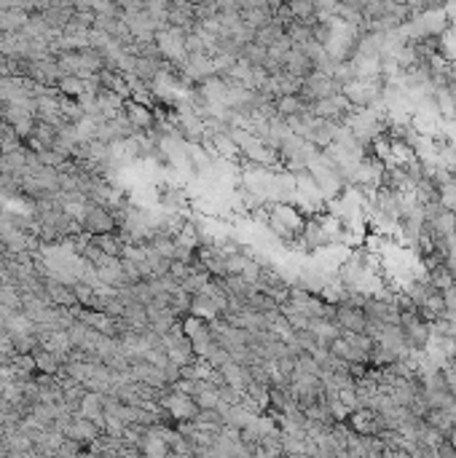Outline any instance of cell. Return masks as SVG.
<instances>
[{
	"label": "cell",
	"instance_id": "24",
	"mask_svg": "<svg viewBox=\"0 0 456 458\" xmlns=\"http://www.w3.org/2000/svg\"><path fill=\"white\" fill-rule=\"evenodd\" d=\"M285 3H290V0H285Z\"/></svg>",
	"mask_w": 456,
	"mask_h": 458
},
{
	"label": "cell",
	"instance_id": "4",
	"mask_svg": "<svg viewBox=\"0 0 456 458\" xmlns=\"http://www.w3.org/2000/svg\"><path fill=\"white\" fill-rule=\"evenodd\" d=\"M311 70H314V62L306 57V51L301 46L292 43V49L288 51V57H285V73H292L298 78H306Z\"/></svg>",
	"mask_w": 456,
	"mask_h": 458
},
{
	"label": "cell",
	"instance_id": "9",
	"mask_svg": "<svg viewBox=\"0 0 456 458\" xmlns=\"http://www.w3.org/2000/svg\"><path fill=\"white\" fill-rule=\"evenodd\" d=\"M427 279H430V284H432L435 290H440V292L456 284V276L451 274V268L446 265V260H443V263H435V265H430V268H427Z\"/></svg>",
	"mask_w": 456,
	"mask_h": 458
},
{
	"label": "cell",
	"instance_id": "21",
	"mask_svg": "<svg viewBox=\"0 0 456 458\" xmlns=\"http://www.w3.org/2000/svg\"><path fill=\"white\" fill-rule=\"evenodd\" d=\"M338 399H341L349 410L360 407V402H357V389H354V386H344V389H338Z\"/></svg>",
	"mask_w": 456,
	"mask_h": 458
},
{
	"label": "cell",
	"instance_id": "15",
	"mask_svg": "<svg viewBox=\"0 0 456 458\" xmlns=\"http://www.w3.org/2000/svg\"><path fill=\"white\" fill-rule=\"evenodd\" d=\"M57 89H60V94H64V97H81L83 91H86V83H83L81 76H62L60 78V83H57Z\"/></svg>",
	"mask_w": 456,
	"mask_h": 458
},
{
	"label": "cell",
	"instance_id": "13",
	"mask_svg": "<svg viewBox=\"0 0 456 458\" xmlns=\"http://www.w3.org/2000/svg\"><path fill=\"white\" fill-rule=\"evenodd\" d=\"M242 14V21L245 24H249V27H263V24H269L271 19H274V8H269V6H255V8H242L239 11Z\"/></svg>",
	"mask_w": 456,
	"mask_h": 458
},
{
	"label": "cell",
	"instance_id": "8",
	"mask_svg": "<svg viewBox=\"0 0 456 458\" xmlns=\"http://www.w3.org/2000/svg\"><path fill=\"white\" fill-rule=\"evenodd\" d=\"M126 118L132 121V126L134 129H150L153 126V113H150V107L148 105H143V102H129L124 107Z\"/></svg>",
	"mask_w": 456,
	"mask_h": 458
},
{
	"label": "cell",
	"instance_id": "20",
	"mask_svg": "<svg viewBox=\"0 0 456 458\" xmlns=\"http://www.w3.org/2000/svg\"><path fill=\"white\" fill-rule=\"evenodd\" d=\"M443 300H446V319H456V284L454 287H448V290H443Z\"/></svg>",
	"mask_w": 456,
	"mask_h": 458
},
{
	"label": "cell",
	"instance_id": "6",
	"mask_svg": "<svg viewBox=\"0 0 456 458\" xmlns=\"http://www.w3.org/2000/svg\"><path fill=\"white\" fill-rule=\"evenodd\" d=\"M30 21V11L24 8H0V33H21Z\"/></svg>",
	"mask_w": 456,
	"mask_h": 458
},
{
	"label": "cell",
	"instance_id": "12",
	"mask_svg": "<svg viewBox=\"0 0 456 458\" xmlns=\"http://www.w3.org/2000/svg\"><path fill=\"white\" fill-rule=\"evenodd\" d=\"M193 399H196L199 407H218V405H220V391H218L215 383H209V380L204 378V380H199V389L193 391Z\"/></svg>",
	"mask_w": 456,
	"mask_h": 458
},
{
	"label": "cell",
	"instance_id": "7",
	"mask_svg": "<svg viewBox=\"0 0 456 458\" xmlns=\"http://www.w3.org/2000/svg\"><path fill=\"white\" fill-rule=\"evenodd\" d=\"M191 314L204 319V322H212V319L220 317V308H218V303L209 298L207 292H196V295H191Z\"/></svg>",
	"mask_w": 456,
	"mask_h": 458
},
{
	"label": "cell",
	"instance_id": "22",
	"mask_svg": "<svg viewBox=\"0 0 456 458\" xmlns=\"http://www.w3.org/2000/svg\"><path fill=\"white\" fill-rule=\"evenodd\" d=\"M169 274L177 281H183L188 274H191V265H188L186 260H172V263H169Z\"/></svg>",
	"mask_w": 456,
	"mask_h": 458
},
{
	"label": "cell",
	"instance_id": "19",
	"mask_svg": "<svg viewBox=\"0 0 456 458\" xmlns=\"http://www.w3.org/2000/svg\"><path fill=\"white\" fill-rule=\"evenodd\" d=\"M261 268H263V263L261 260H255V258H247V263H245V268H242V276L247 281H255L261 279Z\"/></svg>",
	"mask_w": 456,
	"mask_h": 458
},
{
	"label": "cell",
	"instance_id": "3",
	"mask_svg": "<svg viewBox=\"0 0 456 458\" xmlns=\"http://www.w3.org/2000/svg\"><path fill=\"white\" fill-rule=\"evenodd\" d=\"M335 322L341 324V330H354V333H365L368 317L362 308L349 306V303H335Z\"/></svg>",
	"mask_w": 456,
	"mask_h": 458
},
{
	"label": "cell",
	"instance_id": "2",
	"mask_svg": "<svg viewBox=\"0 0 456 458\" xmlns=\"http://www.w3.org/2000/svg\"><path fill=\"white\" fill-rule=\"evenodd\" d=\"M81 222L91 236H100V234H110V231H116V218L110 215V209H107V206H89Z\"/></svg>",
	"mask_w": 456,
	"mask_h": 458
},
{
	"label": "cell",
	"instance_id": "11",
	"mask_svg": "<svg viewBox=\"0 0 456 458\" xmlns=\"http://www.w3.org/2000/svg\"><path fill=\"white\" fill-rule=\"evenodd\" d=\"M282 35H285V24L274 17L269 24H263V27H258V30H255V43H258V46H263V49H269V46H274V43L282 38Z\"/></svg>",
	"mask_w": 456,
	"mask_h": 458
},
{
	"label": "cell",
	"instance_id": "18",
	"mask_svg": "<svg viewBox=\"0 0 456 458\" xmlns=\"http://www.w3.org/2000/svg\"><path fill=\"white\" fill-rule=\"evenodd\" d=\"M242 60H247L249 64H263L266 62V57H269V49H263V46H258L255 40L252 43H247L245 49H242V54H239Z\"/></svg>",
	"mask_w": 456,
	"mask_h": 458
},
{
	"label": "cell",
	"instance_id": "1",
	"mask_svg": "<svg viewBox=\"0 0 456 458\" xmlns=\"http://www.w3.org/2000/svg\"><path fill=\"white\" fill-rule=\"evenodd\" d=\"M341 91V86L335 83L333 76L328 73H322V70H311L309 76L304 78V86H301V100L304 102H317V100H325V97H333V94H338Z\"/></svg>",
	"mask_w": 456,
	"mask_h": 458
},
{
	"label": "cell",
	"instance_id": "23",
	"mask_svg": "<svg viewBox=\"0 0 456 458\" xmlns=\"http://www.w3.org/2000/svg\"><path fill=\"white\" fill-rule=\"evenodd\" d=\"M21 8L30 11V14H38V11L49 8V0H21Z\"/></svg>",
	"mask_w": 456,
	"mask_h": 458
},
{
	"label": "cell",
	"instance_id": "17",
	"mask_svg": "<svg viewBox=\"0 0 456 458\" xmlns=\"http://www.w3.org/2000/svg\"><path fill=\"white\" fill-rule=\"evenodd\" d=\"M285 33H288V38H290L295 46H304L306 40H311V27L298 19H292L290 24H285Z\"/></svg>",
	"mask_w": 456,
	"mask_h": 458
},
{
	"label": "cell",
	"instance_id": "14",
	"mask_svg": "<svg viewBox=\"0 0 456 458\" xmlns=\"http://www.w3.org/2000/svg\"><path fill=\"white\" fill-rule=\"evenodd\" d=\"M46 298L51 300V303H57V306H73L76 303V292L73 290H67L62 284H54V281H49V287H46Z\"/></svg>",
	"mask_w": 456,
	"mask_h": 458
},
{
	"label": "cell",
	"instance_id": "16",
	"mask_svg": "<svg viewBox=\"0 0 456 458\" xmlns=\"http://www.w3.org/2000/svg\"><path fill=\"white\" fill-rule=\"evenodd\" d=\"M209 279H212L209 271H191L186 279H183V287H186L191 295H196V292H204L207 290Z\"/></svg>",
	"mask_w": 456,
	"mask_h": 458
},
{
	"label": "cell",
	"instance_id": "10",
	"mask_svg": "<svg viewBox=\"0 0 456 458\" xmlns=\"http://www.w3.org/2000/svg\"><path fill=\"white\" fill-rule=\"evenodd\" d=\"M274 107H277L279 118H288V116H298L301 110H306L309 102L301 100V94H279V97L274 100Z\"/></svg>",
	"mask_w": 456,
	"mask_h": 458
},
{
	"label": "cell",
	"instance_id": "5",
	"mask_svg": "<svg viewBox=\"0 0 456 458\" xmlns=\"http://www.w3.org/2000/svg\"><path fill=\"white\" fill-rule=\"evenodd\" d=\"M220 373H223V378H226L228 386H234V389H239V391H245L247 389V383L252 380L249 376V367L245 364H239V362H234V359H228L223 367H218Z\"/></svg>",
	"mask_w": 456,
	"mask_h": 458
}]
</instances>
